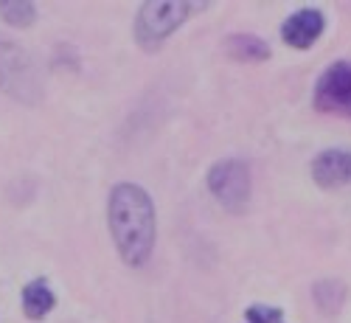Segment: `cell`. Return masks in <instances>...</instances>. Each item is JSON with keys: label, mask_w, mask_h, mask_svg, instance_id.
Wrapping results in <instances>:
<instances>
[{"label": "cell", "mask_w": 351, "mask_h": 323, "mask_svg": "<svg viewBox=\"0 0 351 323\" xmlns=\"http://www.w3.org/2000/svg\"><path fill=\"white\" fill-rule=\"evenodd\" d=\"M107 222L115 250L130 267H143L155 248V202L135 183L112 186L107 200Z\"/></svg>", "instance_id": "1"}, {"label": "cell", "mask_w": 351, "mask_h": 323, "mask_svg": "<svg viewBox=\"0 0 351 323\" xmlns=\"http://www.w3.org/2000/svg\"><path fill=\"white\" fill-rule=\"evenodd\" d=\"M197 6L189 0H149L135 14V40L146 51H155L186 23V17Z\"/></svg>", "instance_id": "2"}, {"label": "cell", "mask_w": 351, "mask_h": 323, "mask_svg": "<svg viewBox=\"0 0 351 323\" xmlns=\"http://www.w3.org/2000/svg\"><path fill=\"white\" fill-rule=\"evenodd\" d=\"M0 91L25 104H37L43 96L34 60L12 40H0Z\"/></svg>", "instance_id": "3"}, {"label": "cell", "mask_w": 351, "mask_h": 323, "mask_svg": "<svg viewBox=\"0 0 351 323\" xmlns=\"http://www.w3.org/2000/svg\"><path fill=\"white\" fill-rule=\"evenodd\" d=\"M211 194L222 202V208L233 211V214H242L250 202V191H253V183H250V169L245 160L239 158H225V160H217L206 178Z\"/></svg>", "instance_id": "4"}, {"label": "cell", "mask_w": 351, "mask_h": 323, "mask_svg": "<svg viewBox=\"0 0 351 323\" xmlns=\"http://www.w3.org/2000/svg\"><path fill=\"white\" fill-rule=\"evenodd\" d=\"M315 107L329 115L351 119V60L332 62L315 84Z\"/></svg>", "instance_id": "5"}, {"label": "cell", "mask_w": 351, "mask_h": 323, "mask_svg": "<svg viewBox=\"0 0 351 323\" xmlns=\"http://www.w3.org/2000/svg\"><path fill=\"white\" fill-rule=\"evenodd\" d=\"M326 28V17L320 9H298L295 14H289L281 25V40L298 51H306L315 45V40H320Z\"/></svg>", "instance_id": "6"}, {"label": "cell", "mask_w": 351, "mask_h": 323, "mask_svg": "<svg viewBox=\"0 0 351 323\" xmlns=\"http://www.w3.org/2000/svg\"><path fill=\"white\" fill-rule=\"evenodd\" d=\"M312 180L320 189H343L351 183V152L326 149L312 160Z\"/></svg>", "instance_id": "7"}, {"label": "cell", "mask_w": 351, "mask_h": 323, "mask_svg": "<svg viewBox=\"0 0 351 323\" xmlns=\"http://www.w3.org/2000/svg\"><path fill=\"white\" fill-rule=\"evenodd\" d=\"M20 307H23V312H25L28 320H43L56 307V292L51 289V284L45 278H34V281H28L23 287Z\"/></svg>", "instance_id": "8"}, {"label": "cell", "mask_w": 351, "mask_h": 323, "mask_svg": "<svg viewBox=\"0 0 351 323\" xmlns=\"http://www.w3.org/2000/svg\"><path fill=\"white\" fill-rule=\"evenodd\" d=\"M225 51L239 62H265V60H270V45L256 34H230L225 40Z\"/></svg>", "instance_id": "9"}, {"label": "cell", "mask_w": 351, "mask_h": 323, "mask_svg": "<svg viewBox=\"0 0 351 323\" xmlns=\"http://www.w3.org/2000/svg\"><path fill=\"white\" fill-rule=\"evenodd\" d=\"M0 17H3L9 25L28 28L37 20V6L32 0H3V3H0Z\"/></svg>", "instance_id": "10"}, {"label": "cell", "mask_w": 351, "mask_h": 323, "mask_svg": "<svg viewBox=\"0 0 351 323\" xmlns=\"http://www.w3.org/2000/svg\"><path fill=\"white\" fill-rule=\"evenodd\" d=\"M343 298H346V287L343 284H337V281H320V284H315V301H317V307L324 312L332 315L343 304Z\"/></svg>", "instance_id": "11"}, {"label": "cell", "mask_w": 351, "mask_h": 323, "mask_svg": "<svg viewBox=\"0 0 351 323\" xmlns=\"http://www.w3.org/2000/svg\"><path fill=\"white\" fill-rule=\"evenodd\" d=\"M245 323H287V320H284V309L278 307L253 304L245 309Z\"/></svg>", "instance_id": "12"}]
</instances>
